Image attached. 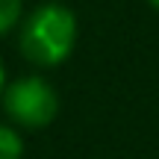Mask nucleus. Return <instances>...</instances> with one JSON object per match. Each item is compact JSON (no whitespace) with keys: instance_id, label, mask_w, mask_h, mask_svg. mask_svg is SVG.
<instances>
[{"instance_id":"f03ea898","label":"nucleus","mask_w":159,"mask_h":159,"mask_svg":"<svg viewBox=\"0 0 159 159\" xmlns=\"http://www.w3.org/2000/svg\"><path fill=\"white\" fill-rule=\"evenodd\" d=\"M3 109L15 124L39 130L47 127L59 112V100L50 83H44L41 77H21L3 89Z\"/></svg>"},{"instance_id":"423d86ee","label":"nucleus","mask_w":159,"mask_h":159,"mask_svg":"<svg viewBox=\"0 0 159 159\" xmlns=\"http://www.w3.org/2000/svg\"><path fill=\"white\" fill-rule=\"evenodd\" d=\"M150 6H153V9H159V0H150Z\"/></svg>"},{"instance_id":"39448f33","label":"nucleus","mask_w":159,"mask_h":159,"mask_svg":"<svg viewBox=\"0 0 159 159\" xmlns=\"http://www.w3.org/2000/svg\"><path fill=\"white\" fill-rule=\"evenodd\" d=\"M0 97H3V65H0Z\"/></svg>"},{"instance_id":"7ed1b4c3","label":"nucleus","mask_w":159,"mask_h":159,"mask_svg":"<svg viewBox=\"0 0 159 159\" xmlns=\"http://www.w3.org/2000/svg\"><path fill=\"white\" fill-rule=\"evenodd\" d=\"M24 156V144L12 127L0 124V159H21Z\"/></svg>"},{"instance_id":"20e7f679","label":"nucleus","mask_w":159,"mask_h":159,"mask_svg":"<svg viewBox=\"0 0 159 159\" xmlns=\"http://www.w3.org/2000/svg\"><path fill=\"white\" fill-rule=\"evenodd\" d=\"M24 12V0H0V35L9 33Z\"/></svg>"},{"instance_id":"f257e3e1","label":"nucleus","mask_w":159,"mask_h":159,"mask_svg":"<svg viewBox=\"0 0 159 159\" xmlns=\"http://www.w3.org/2000/svg\"><path fill=\"white\" fill-rule=\"evenodd\" d=\"M77 41V18L62 3H44L21 24V53L39 68L65 62Z\"/></svg>"}]
</instances>
